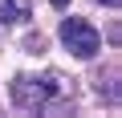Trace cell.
Returning a JSON list of instances; mask_svg holds the SVG:
<instances>
[{
	"instance_id": "obj_1",
	"label": "cell",
	"mask_w": 122,
	"mask_h": 118,
	"mask_svg": "<svg viewBox=\"0 0 122 118\" xmlns=\"http://www.w3.org/2000/svg\"><path fill=\"white\" fill-rule=\"evenodd\" d=\"M69 98V82L57 69H41V73H16L12 77V102L20 110H49L57 102Z\"/></svg>"
},
{
	"instance_id": "obj_4",
	"label": "cell",
	"mask_w": 122,
	"mask_h": 118,
	"mask_svg": "<svg viewBox=\"0 0 122 118\" xmlns=\"http://www.w3.org/2000/svg\"><path fill=\"white\" fill-rule=\"evenodd\" d=\"M98 4H106V8H118V4H122V0H98Z\"/></svg>"
},
{
	"instance_id": "obj_3",
	"label": "cell",
	"mask_w": 122,
	"mask_h": 118,
	"mask_svg": "<svg viewBox=\"0 0 122 118\" xmlns=\"http://www.w3.org/2000/svg\"><path fill=\"white\" fill-rule=\"evenodd\" d=\"M33 4L29 0H0V25H29Z\"/></svg>"
},
{
	"instance_id": "obj_2",
	"label": "cell",
	"mask_w": 122,
	"mask_h": 118,
	"mask_svg": "<svg viewBox=\"0 0 122 118\" xmlns=\"http://www.w3.org/2000/svg\"><path fill=\"white\" fill-rule=\"evenodd\" d=\"M61 45H65L77 61H90V57L102 53V33L86 16H69V21H61Z\"/></svg>"
},
{
	"instance_id": "obj_5",
	"label": "cell",
	"mask_w": 122,
	"mask_h": 118,
	"mask_svg": "<svg viewBox=\"0 0 122 118\" xmlns=\"http://www.w3.org/2000/svg\"><path fill=\"white\" fill-rule=\"evenodd\" d=\"M49 4H53V8H65V4H69V0H49Z\"/></svg>"
}]
</instances>
